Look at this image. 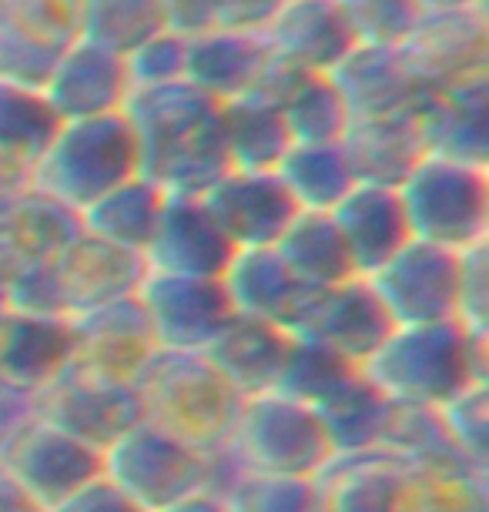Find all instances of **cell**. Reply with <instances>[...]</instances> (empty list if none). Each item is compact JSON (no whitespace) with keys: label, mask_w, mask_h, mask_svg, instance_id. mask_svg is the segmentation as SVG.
Wrapping results in <instances>:
<instances>
[{"label":"cell","mask_w":489,"mask_h":512,"mask_svg":"<svg viewBox=\"0 0 489 512\" xmlns=\"http://www.w3.org/2000/svg\"><path fill=\"white\" fill-rule=\"evenodd\" d=\"M0 466L44 512L101 476V452L34 415L0 439Z\"/></svg>","instance_id":"cell-11"},{"label":"cell","mask_w":489,"mask_h":512,"mask_svg":"<svg viewBox=\"0 0 489 512\" xmlns=\"http://www.w3.org/2000/svg\"><path fill=\"white\" fill-rule=\"evenodd\" d=\"M339 148L356 181L399 188L409 178V171L426 158L419 108L402 114H382V118L349 121Z\"/></svg>","instance_id":"cell-23"},{"label":"cell","mask_w":489,"mask_h":512,"mask_svg":"<svg viewBox=\"0 0 489 512\" xmlns=\"http://www.w3.org/2000/svg\"><path fill=\"white\" fill-rule=\"evenodd\" d=\"M275 175L299 211H332L356 185L339 144H292Z\"/></svg>","instance_id":"cell-34"},{"label":"cell","mask_w":489,"mask_h":512,"mask_svg":"<svg viewBox=\"0 0 489 512\" xmlns=\"http://www.w3.org/2000/svg\"><path fill=\"white\" fill-rule=\"evenodd\" d=\"M161 512H228V506L218 496H212V492H195V496L171 502Z\"/></svg>","instance_id":"cell-51"},{"label":"cell","mask_w":489,"mask_h":512,"mask_svg":"<svg viewBox=\"0 0 489 512\" xmlns=\"http://www.w3.org/2000/svg\"><path fill=\"white\" fill-rule=\"evenodd\" d=\"M131 178H138V144L128 118L118 111L57 124L51 144L34 164L31 188L81 215Z\"/></svg>","instance_id":"cell-4"},{"label":"cell","mask_w":489,"mask_h":512,"mask_svg":"<svg viewBox=\"0 0 489 512\" xmlns=\"http://www.w3.org/2000/svg\"><path fill=\"white\" fill-rule=\"evenodd\" d=\"M426 11H486V0H423Z\"/></svg>","instance_id":"cell-52"},{"label":"cell","mask_w":489,"mask_h":512,"mask_svg":"<svg viewBox=\"0 0 489 512\" xmlns=\"http://www.w3.org/2000/svg\"><path fill=\"white\" fill-rule=\"evenodd\" d=\"M67 322H71L74 342L71 365L101 375V379L131 385L134 375L158 352L151 325L134 295L78 318H67Z\"/></svg>","instance_id":"cell-17"},{"label":"cell","mask_w":489,"mask_h":512,"mask_svg":"<svg viewBox=\"0 0 489 512\" xmlns=\"http://www.w3.org/2000/svg\"><path fill=\"white\" fill-rule=\"evenodd\" d=\"M456 322L473 332H489V248L459 251V302Z\"/></svg>","instance_id":"cell-45"},{"label":"cell","mask_w":489,"mask_h":512,"mask_svg":"<svg viewBox=\"0 0 489 512\" xmlns=\"http://www.w3.org/2000/svg\"><path fill=\"white\" fill-rule=\"evenodd\" d=\"M356 372H359V365H352L349 359H342V355L329 352L325 345L292 338L282 375H278L272 392L315 409V405L329 399V395L339 389V385L349 382Z\"/></svg>","instance_id":"cell-38"},{"label":"cell","mask_w":489,"mask_h":512,"mask_svg":"<svg viewBox=\"0 0 489 512\" xmlns=\"http://www.w3.org/2000/svg\"><path fill=\"white\" fill-rule=\"evenodd\" d=\"M4 308L27 318H67L51 262H37L17 272L4 292Z\"/></svg>","instance_id":"cell-44"},{"label":"cell","mask_w":489,"mask_h":512,"mask_svg":"<svg viewBox=\"0 0 489 512\" xmlns=\"http://www.w3.org/2000/svg\"><path fill=\"white\" fill-rule=\"evenodd\" d=\"M282 332L362 365L392 332V322L366 278H349L332 288H305L285 315Z\"/></svg>","instance_id":"cell-8"},{"label":"cell","mask_w":489,"mask_h":512,"mask_svg":"<svg viewBox=\"0 0 489 512\" xmlns=\"http://www.w3.org/2000/svg\"><path fill=\"white\" fill-rule=\"evenodd\" d=\"M399 51L429 91L483 77L489 74L486 11H426Z\"/></svg>","instance_id":"cell-16"},{"label":"cell","mask_w":489,"mask_h":512,"mask_svg":"<svg viewBox=\"0 0 489 512\" xmlns=\"http://www.w3.org/2000/svg\"><path fill=\"white\" fill-rule=\"evenodd\" d=\"M57 114L41 91L0 81V154L37 164L57 131Z\"/></svg>","instance_id":"cell-36"},{"label":"cell","mask_w":489,"mask_h":512,"mask_svg":"<svg viewBox=\"0 0 489 512\" xmlns=\"http://www.w3.org/2000/svg\"><path fill=\"white\" fill-rule=\"evenodd\" d=\"M359 372L382 399L439 409L469 385H489V332L459 322L392 328Z\"/></svg>","instance_id":"cell-2"},{"label":"cell","mask_w":489,"mask_h":512,"mask_svg":"<svg viewBox=\"0 0 489 512\" xmlns=\"http://www.w3.org/2000/svg\"><path fill=\"white\" fill-rule=\"evenodd\" d=\"M356 44L399 47L426 17L423 0H339Z\"/></svg>","instance_id":"cell-40"},{"label":"cell","mask_w":489,"mask_h":512,"mask_svg":"<svg viewBox=\"0 0 489 512\" xmlns=\"http://www.w3.org/2000/svg\"><path fill=\"white\" fill-rule=\"evenodd\" d=\"M305 77H312L309 71H305V67L285 61V57H278V54H268L265 64H262V71L255 74L252 88H248L242 98L265 104V108L282 111L285 101H289L292 94L305 84Z\"/></svg>","instance_id":"cell-46"},{"label":"cell","mask_w":489,"mask_h":512,"mask_svg":"<svg viewBox=\"0 0 489 512\" xmlns=\"http://www.w3.org/2000/svg\"><path fill=\"white\" fill-rule=\"evenodd\" d=\"M292 144H339L352 114L329 74H312L278 111Z\"/></svg>","instance_id":"cell-37"},{"label":"cell","mask_w":489,"mask_h":512,"mask_svg":"<svg viewBox=\"0 0 489 512\" xmlns=\"http://www.w3.org/2000/svg\"><path fill=\"white\" fill-rule=\"evenodd\" d=\"M329 215L335 221V228H339L345 248H349L352 268H356L359 278L379 272L409 241V225L406 215H402L396 188L362 185V181H356L349 188V195Z\"/></svg>","instance_id":"cell-24"},{"label":"cell","mask_w":489,"mask_h":512,"mask_svg":"<svg viewBox=\"0 0 489 512\" xmlns=\"http://www.w3.org/2000/svg\"><path fill=\"white\" fill-rule=\"evenodd\" d=\"M222 502L228 512H315V486L312 479L242 472Z\"/></svg>","instance_id":"cell-41"},{"label":"cell","mask_w":489,"mask_h":512,"mask_svg":"<svg viewBox=\"0 0 489 512\" xmlns=\"http://www.w3.org/2000/svg\"><path fill=\"white\" fill-rule=\"evenodd\" d=\"M268 41L262 34H235V31H201L185 44V74L191 88L215 98L218 104L235 101L252 88L255 74L262 71Z\"/></svg>","instance_id":"cell-28"},{"label":"cell","mask_w":489,"mask_h":512,"mask_svg":"<svg viewBox=\"0 0 489 512\" xmlns=\"http://www.w3.org/2000/svg\"><path fill=\"white\" fill-rule=\"evenodd\" d=\"M218 108L222 104L188 81L131 91L121 114L138 144V175L165 195H205L232 171Z\"/></svg>","instance_id":"cell-1"},{"label":"cell","mask_w":489,"mask_h":512,"mask_svg":"<svg viewBox=\"0 0 489 512\" xmlns=\"http://www.w3.org/2000/svg\"><path fill=\"white\" fill-rule=\"evenodd\" d=\"M235 248L228 245L205 205L191 195H165L155 235L145 248L148 272L185 278H222Z\"/></svg>","instance_id":"cell-19"},{"label":"cell","mask_w":489,"mask_h":512,"mask_svg":"<svg viewBox=\"0 0 489 512\" xmlns=\"http://www.w3.org/2000/svg\"><path fill=\"white\" fill-rule=\"evenodd\" d=\"M78 41V0H0V81L44 91L61 54Z\"/></svg>","instance_id":"cell-12"},{"label":"cell","mask_w":489,"mask_h":512,"mask_svg":"<svg viewBox=\"0 0 489 512\" xmlns=\"http://www.w3.org/2000/svg\"><path fill=\"white\" fill-rule=\"evenodd\" d=\"M329 81L342 94L352 121L382 118V114L416 111L429 101V91L412 67L406 64L399 47H372L356 44L339 64L329 71Z\"/></svg>","instance_id":"cell-20"},{"label":"cell","mask_w":489,"mask_h":512,"mask_svg":"<svg viewBox=\"0 0 489 512\" xmlns=\"http://www.w3.org/2000/svg\"><path fill=\"white\" fill-rule=\"evenodd\" d=\"M409 238L469 251L489 238V171L426 154L396 188Z\"/></svg>","instance_id":"cell-5"},{"label":"cell","mask_w":489,"mask_h":512,"mask_svg":"<svg viewBox=\"0 0 489 512\" xmlns=\"http://www.w3.org/2000/svg\"><path fill=\"white\" fill-rule=\"evenodd\" d=\"M134 298L148 318L155 345L165 352L201 355L235 315L218 278L148 272Z\"/></svg>","instance_id":"cell-13"},{"label":"cell","mask_w":489,"mask_h":512,"mask_svg":"<svg viewBox=\"0 0 489 512\" xmlns=\"http://www.w3.org/2000/svg\"><path fill=\"white\" fill-rule=\"evenodd\" d=\"M218 282H222L235 315L262 318V322H272L278 328L305 292V285L295 282L285 262L275 255V248L235 251Z\"/></svg>","instance_id":"cell-29"},{"label":"cell","mask_w":489,"mask_h":512,"mask_svg":"<svg viewBox=\"0 0 489 512\" xmlns=\"http://www.w3.org/2000/svg\"><path fill=\"white\" fill-rule=\"evenodd\" d=\"M4 322H7V308L0 305V332H4Z\"/></svg>","instance_id":"cell-53"},{"label":"cell","mask_w":489,"mask_h":512,"mask_svg":"<svg viewBox=\"0 0 489 512\" xmlns=\"http://www.w3.org/2000/svg\"><path fill=\"white\" fill-rule=\"evenodd\" d=\"M272 248L305 288H332L359 278L329 211H299Z\"/></svg>","instance_id":"cell-30"},{"label":"cell","mask_w":489,"mask_h":512,"mask_svg":"<svg viewBox=\"0 0 489 512\" xmlns=\"http://www.w3.org/2000/svg\"><path fill=\"white\" fill-rule=\"evenodd\" d=\"M31 415L104 452L131 425L141 422V402L134 385L67 365L54 382L31 395Z\"/></svg>","instance_id":"cell-9"},{"label":"cell","mask_w":489,"mask_h":512,"mask_svg":"<svg viewBox=\"0 0 489 512\" xmlns=\"http://www.w3.org/2000/svg\"><path fill=\"white\" fill-rule=\"evenodd\" d=\"M198 201L235 251L272 248L299 215L275 171H228Z\"/></svg>","instance_id":"cell-15"},{"label":"cell","mask_w":489,"mask_h":512,"mask_svg":"<svg viewBox=\"0 0 489 512\" xmlns=\"http://www.w3.org/2000/svg\"><path fill=\"white\" fill-rule=\"evenodd\" d=\"M41 94L57 121L118 114L131 94L128 67H124V57L78 41L61 54Z\"/></svg>","instance_id":"cell-21"},{"label":"cell","mask_w":489,"mask_h":512,"mask_svg":"<svg viewBox=\"0 0 489 512\" xmlns=\"http://www.w3.org/2000/svg\"><path fill=\"white\" fill-rule=\"evenodd\" d=\"M315 419H319L325 439H329L332 456L342 452H366L379 449L382 429H386L389 399L372 389L362 379V372L352 375L349 382L339 385L329 399L315 405Z\"/></svg>","instance_id":"cell-33"},{"label":"cell","mask_w":489,"mask_h":512,"mask_svg":"<svg viewBox=\"0 0 489 512\" xmlns=\"http://www.w3.org/2000/svg\"><path fill=\"white\" fill-rule=\"evenodd\" d=\"M51 268L57 288H61L67 318H78L84 312H94V308L131 298L138 292L141 278L148 275L145 255L101 241L88 231L67 241Z\"/></svg>","instance_id":"cell-18"},{"label":"cell","mask_w":489,"mask_h":512,"mask_svg":"<svg viewBox=\"0 0 489 512\" xmlns=\"http://www.w3.org/2000/svg\"><path fill=\"white\" fill-rule=\"evenodd\" d=\"M161 205H165V191L138 175L84 208L78 215L81 231L145 255L148 241L155 235Z\"/></svg>","instance_id":"cell-31"},{"label":"cell","mask_w":489,"mask_h":512,"mask_svg":"<svg viewBox=\"0 0 489 512\" xmlns=\"http://www.w3.org/2000/svg\"><path fill=\"white\" fill-rule=\"evenodd\" d=\"M436 412L459 456L489 472V385H469Z\"/></svg>","instance_id":"cell-42"},{"label":"cell","mask_w":489,"mask_h":512,"mask_svg":"<svg viewBox=\"0 0 489 512\" xmlns=\"http://www.w3.org/2000/svg\"><path fill=\"white\" fill-rule=\"evenodd\" d=\"M412 476H416V512H489L486 469L459 462L443 469H412Z\"/></svg>","instance_id":"cell-39"},{"label":"cell","mask_w":489,"mask_h":512,"mask_svg":"<svg viewBox=\"0 0 489 512\" xmlns=\"http://www.w3.org/2000/svg\"><path fill=\"white\" fill-rule=\"evenodd\" d=\"M289 345L292 338L278 325L232 315L201 355L242 399H248V395H265L275 389Z\"/></svg>","instance_id":"cell-26"},{"label":"cell","mask_w":489,"mask_h":512,"mask_svg":"<svg viewBox=\"0 0 489 512\" xmlns=\"http://www.w3.org/2000/svg\"><path fill=\"white\" fill-rule=\"evenodd\" d=\"M426 154L459 164H489V74L429 94L419 108Z\"/></svg>","instance_id":"cell-22"},{"label":"cell","mask_w":489,"mask_h":512,"mask_svg":"<svg viewBox=\"0 0 489 512\" xmlns=\"http://www.w3.org/2000/svg\"><path fill=\"white\" fill-rule=\"evenodd\" d=\"M168 11V31L181 37H195L212 27L215 0H165Z\"/></svg>","instance_id":"cell-49"},{"label":"cell","mask_w":489,"mask_h":512,"mask_svg":"<svg viewBox=\"0 0 489 512\" xmlns=\"http://www.w3.org/2000/svg\"><path fill=\"white\" fill-rule=\"evenodd\" d=\"M285 0H215V14L208 31L265 34Z\"/></svg>","instance_id":"cell-47"},{"label":"cell","mask_w":489,"mask_h":512,"mask_svg":"<svg viewBox=\"0 0 489 512\" xmlns=\"http://www.w3.org/2000/svg\"><path fill=\"white\" fill-rule=\"evenodd\" d=\"M101 476L145 512L205 492V452L141 419L101 452Z\"/></svg>","instance_id":"cell-7"},{"label":"cell","mask_w":489,"mask_h":512,"mask_svg":"<svg viewBox=\"0 0 489 512\" xmlns=\"http://www.w3.org/2000/svg\"><path fill=\"white\" fill-rule=\"evenodd\" d=\"M225 446L245 472L262 476L315 479V472L332 459L315 412L278 392L242 399Z\"/></svg>","instance_id":"cell-6"},{"label":"cell","mask_w":489,"mask_h":512,"mask_svg":"<svg viewBox=\"0 0 489 512\" xmlns=\"http://www.w3.org/2000/svg\"><path fill=\"white\" fill-rule=\"evenodd\" d=\"M185 44L188 37H181L175 31H165L158 37H151L124 57V67H128V81L131 91L138 88H161V84L181 81L185 74Z\"/></svg>","instance_id":"cell-43"},{"label":"cell","mask_w":489,"mask_h":512,"mask_svg":"<svg viewBox=\"0 0 489 512\" xmlns=\"http://www.w3.org/2000/svg\"><path fill=\"white\" fill-rule=\"evenodd\" d=\"M218 121H222V141L232 171H275L285 151L292 148L282 114L258 101H225L218 108Z\"/></svg>","instance_id":"cell-32"},{"label":"cell","mask_w":489,"mask_h":512,"mask_svg":"<svg viewBox=\"0 0 489 512\" xmlns=\"http://www.w3.org/2000/svg\"><path fill=\"white\" fill-rule=\"evenodd\" d=\"M131 385L141 402V419L198 452L225 446L242 409V395L205 355L158 349Z\"/></svg>","instance_id":"cell-3"},{"label":"cell","mask_w":489,"mask_h":512,"mask_svg":"<svg viewBox=\"0 0 489 512\" xmlns=\"http://www.w3.org/2000/svg\"><path fill=\"white\" fill-rule=\"evenodd\" d=\"M81 41L128 57L151 37L168 31L165 0H78Z\"/></svg>","instance_id":"cell-35"},{"label":"cell","mask_w":489,"mask_h":512,"mask_svg":"<svg viewBox=\"0 0 489 512\" xmlns=\"http://www.w3.org/2000/svg\"><path fill=\"white\" fill-rule=\"evenodd\" d=\"M71 322L7 312L0 332V382L34 395L71 365Z\"/></svg>","instance_id":"cell-27"},{"label":"cell","mask_w":489,"mask_h":512,"mask_svg":"<svg viewBox=\"0 0 489 512\" xmlns=\"http://www.w3.org/2000/svg\"><path fill=\"white\" fill-rule=\"evenodd\" d=\"M369 288L386 308L392 328L456 322L459 302V255L409 238L379 272Z\"/></svg>","instance_id":"cell-10"},{"label":"cell","mask_w":489,"mask_h":512,"mask_svg":"<svg viewBox=\"0 0 489 512\" xmlns=\"http://www.w3.org/2000/svg\"><path fill=\"white\" fill-rule=\"evenodd\" d=\"M51 512H145L138 502H131L124 492L104 476L91 479L88 486L71 492L64 502H57Z\"/></svg>","instance_id":"cell-48"},{"label":"cell","mask_w":489,"mask_h":512,"mask_svg":"<svg viewBox=\"0 0 489 512\" xmlns=\"http://www.w3.org/2000/svg\"><path fill=\"white\" fill-rule=\"evenodd\" d=\"M0 512H44L11 476H7L4 466H0Z\"/></svg>","instance_id":"cell-50"},{"label":"cell","mask_w":489,"mask_h":512,"mask_svg":"<svg viewBox=\"0 0 489 512\" xmlns=\"http://www.w3.org/2000/svg\"><path fill=\"white\" fill-rule=\"evenodd\" d=\"M268 51L305 67L309 74H329L356 47L339 0H285L262 34Z\"/></svg>","instance_id":"cell-25"},{"label":"cell","mask_w":489,"mask_h":512,"mask_svg":"<svg viewBox=\"0 0 489 512\" xmlns=\"http://www.w3.org/2000/svg\"><path fill=\"white\" fill-rule=\"evenodd\" d=\"M312 486L315 512H416V476L386 449L332 456Z\"/></svg>","instance_id":"cell-14"}]
</instances>
